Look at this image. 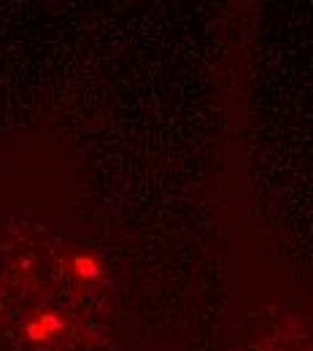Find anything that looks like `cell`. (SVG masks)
Masks as SVG:
<instances>
[{"label":"cell","mask_w":313,"mask_h":351,"mask_svg":"<svg viewBox=\"0 0 313 351\" xmlns=\"http://www.w3.org/2000/svg\"><path fill=\"white\" fill-rule=\"evenodd\" d=\"M262 351H313V349L300 346V343H273V346H268V349H262Z\"/></svg>","instance_id":"1"}]
</instances>
